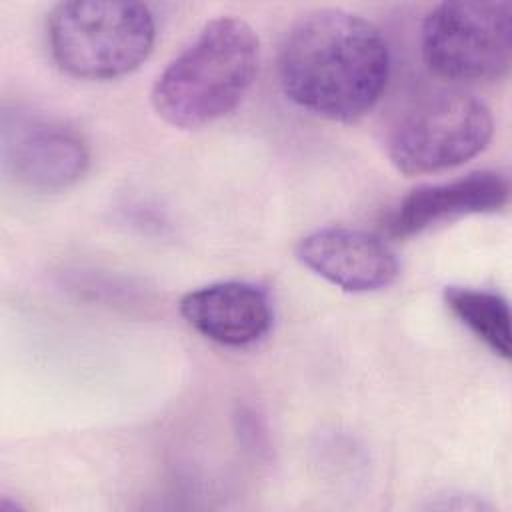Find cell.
<instances>
[{"label":"cell","instance_id":"obj_1","mask_svg":"<svg viewBox=\"0 0 512 512\" xmlns=\"http://www.w3.org/2000/svg\"><path fill=\"white\" fill-rule=\"evenodd\" d=\"M280 86L302 110L354 122L380 100L390 74V50L366 18L324 8L300 18L288 32L278 60Z\"/></svg>","mask_w":512,"mask_h":512},{"label":"cell","instance_id":"obj_2","mask_svg":"<svg viewBox=\"0 0 512 512\" xmlns=\"http://www.w3.org/2000/svg\"><path fill=\"white\" fill-rule=\"evenodd\" d=\"M258 60L260 42L248 22L214 18L158 74L152 106L170 126H206L240 104L256 78Z\"/></svg>","mask_w":512,"mask_h":512},{"label":"cell","instance_id":"obj_3","mask_svg":"<svg viewBox=\"0 0 512 512\" xmlns=\"http://www.w3.org/2000/svg\"><path fill=\"white\" fill-rule=\"evenodd\" d=\"M54 62L82 80H112L136 70L152 52L156 24L142 2L72 0L46 22Z\"/></svg>","mask_w":512,"mask_h":512},{"label":"cell","instance_id":"obj_4","mask_svg":"<svg viewBox=\"0 0 512 512\" xmlns=\"http://www.w3.org/2000/svg\"><path fill=\"white\" fill-rule=\"evenodd\" d=\"M420 40L436 76L462 84L498 80L512 58V2H442L426 14Z\"/></svg>","mask_w":512,"mask_h":512},{"label":"cell","instance_id":"obj_5","mask_svg":"<svg viewBox=\"0 0 512 512\" xmlns=\"http://www.w3.org/2000/svg\"><path fill=\"white\" fill-rule=\"evenodd\" d=\"M492 132L490 108L480 98L462 90H440L418 100L394 124L388 158L406 176L442 172L480 154Z\"/></svg>","mask_w":512,"mask_h":512},{"label":"cell","instance_id":"obj_6","mask_svg":"<svg viewBox=\"0 0 512 512\" xmlns=\"http://www.w3.org/2000/svg\"><path fill=\"white\" fill-rule=\"evenodd\" d=\"M0 158L6 178L36 192H58L88 170L90 150L68 122L22 104H4Z\"/></svg>","mask_w":512,"mask_h":512},{"label":"cell","instance_id":"obj_7","mask_svg":"<svg viewBox=\"0 0 512 512\" xmlns=\"http://www.w3.org/2000/svg\"><path fill=\"white\" fill-rule=\"evenodd\" d=\"M296 258L346 292H374L400 274L396 252L376 234L346 226L318 228L296 244Z\"/></svg>","mask_w":512,"mask_h":512},{"label":"cell","instance_id":"obj_8","mask_svg":"<svg viewBox=\"0 0 512 512\" xmlns=\"http://www.w3.org/2000/svg\"><path fill=\"white\" fill-rule=\"evenodd\" d=\"M508 196L510 184L502 172L476 170L448 182L410 190L398 202L386 226L392 236L408 238L462 216L496 212L508 204Z\"/></svg>","mask_w":512,"mask_h":512},{"label":"cell","instance_id":"obj_9","mask_svg":"<svg viewBox=\"0 0 512 512\" xmlns=\"http://www.w3.org/2000/svg\"><path fill=\"white\" fill-rule=\"evenodd\" d=\"M180 314L204 338L232 348L264 338L274 316L268 292L244 280H222L190 290L180 300Z\"/></svg>","mask_w":512,"mask_h":512},{"label":"cell","instance_id":"obj_10","mask_svg":"<svg viewBox=\"0 0 512 512\" xmlns=\"http://www.w3.org/2000/svg\"><path fill=\"white\" fill-rule=\"evenodd\" d=\"M444 302L496 356L510 358V306L502 294L482 288L446 286Z\"/></svg>","mask_w":512,"mask_h":512}]
</instances>
